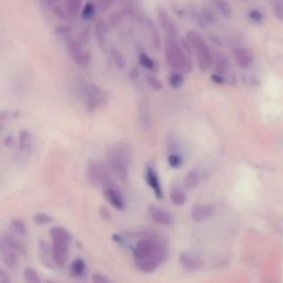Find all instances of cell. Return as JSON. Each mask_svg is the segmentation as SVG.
<instances>
[{"label": "cell", "mask_w": 283, "mask_h": 283, "mask_svg": "<svg viewBox=\"0 0 283 283\" xmlns=\"http://www.w3.org/2000/svg\"><path fill=\"white\" fill-rule=\"evenodd\" d=\"M196 19L200 26L205 28L207 26H211L217 21V15L211 8L204 7L199 12H197Z\"/></svg>", "instance_id": "16"}, {"label": "cell", "mask_w": 283, "mask_h": 283, "mask_svg": "<svg viewBox=\"0 0 283 283\" xmlns=\"http://www.w3.org/2000/svg\"><path fill=\"white\" fill-rule=\"evenodd\" d=\"M138 62L142 65L143 68H145L147 70H151V71H154L156 69V64H155L154 60L150 58L146 53H139L138 56Z\"/></svg>", "instance_id": "35"}, {"label": "cell", "mask_w": 283, "mask_h": 283, "mask_svg": "<svg viewBox=\"0 0 283 283\" xmlns=\"http://www.w3.org/2000/svg\"><path fill=\"white\" fill-rule=\"evenodd\" d=\"M137 269L139 271L145 273H151L156 270L157 266L161 264L159 262L154 259V258H143V259H135Z\"/></svg>", "instance_id": "19"}, {"label": "cell", "mask_w": 283, "mask_h": 283, "mask_svg": "<svg viewBox=\"0 0 283 283\" xmlns=\"http://www.w3.org/2000/svg\"><path fill=\"white\" fill-rule=\"evenodd\" d=\"M248 17L249 19L251 20L252 22L254 23H262L264 22V14L260 10H258V9H251V10H249L248 12Z\"/></svg>", "instance_id": "40"}, {"label": "cell", "mask_w": 283, "mask_h": 283, "mask_svg": "<svg viewBox=\"0 0 283 283\" xmlns=\"http://www.w3.org/2000/svg\"><path fill=\"white\" fill-rule=\"evenodd\" d=\"M168 80H170V84L174 89H179L184 84V76L177 71L171 73Z\"/></svg>", "instance_id": "37"}, {"label": "cell", "mask_w": 283, "mask_h": 283, "mask_svg": "<svg viewBox=\"0 0 283 283\" xmlns=\"http://www.w3.org/2000/svg\"><path fill=\"white\" fill-rule=\"evenodd\" d=\"M32 219H34V223L37 225H47L52 221L51 217L47 214H37Z\"/></svg>", "instance_id": "44"}, {"label": "cell", "mask_w": 283, "mask_h": 283, "mask_svg": "<svg viewBox=\"0 0 283 283\" xmlns=\"http://www.w3.org/2000/svg\"><path fill=\"white\" fill-rule=\"evenodd\" d=\"M50 236L53 240L55 239H61V240H71V235L68 232V230H65L62 227H55L51 229Z\"/></svg>", "instance_id": "31"}, {"label": "cell", "mask_w": 283, "mask_h": 283, "mask_svg": "<svg viewBox=\"0 0 283 283\" xmlns=\"http://www.w3.org/2000/svg\"><path fill=\"white\" fill-rule=\"evenodd\" d=\"M186 39L189 42L192 50L196 52L200 71H208L209 68L212 65V62H214V57H212V52L203 38V36L195 30H189L186 35Z\"/></svg>", "instance_id": "2"}, {"label": "cell", "mask_w": 283, "mask_h": 283, "mask_svg": "<svg viewBox=\"0 0 283 283\" xmlns=\"http://www.w3.org/2000/svg\"><path fill=\"white\" fill-rule=\"evenodd\" d=\"M92 282L94 283H105V282H111L110 279H108L104 276H102L100 273H95L93 274L92 277Z\"/></svg>", "instance_id": "47"}, {"label": "cell", "mask_w": 283, "mask_h": 283, "mask_svg": "<svg viewBox=\"0 0 283 283\" xmlns=\"http://www.w3.org/2000/svg\"><path fill=\"white\" fill-rule=\"evenodd\" d=\"M104 196H105V198L109 200V203L112 204V206H114L117 209L124 208V206H125L124 200H123L122 194L120 192V190H118L117 188L115 187V185L105 187L104 188Z\"/></svg>", "instance_id": "15"}, {"label": "cell", "mask_w": 283, "mask_h": 283, "mask_svg": "<svg viewBox=\"0 0 283 283\" xmlns=\"http://www.w3.org/2000/svg\"><path fill=\"white\" fill-rule=\"evenodd\" d=\"M146 182L149 184V186L153 189L156 198L162 199L163 198V189L161 186V182L158 179V175L156 170H154L151 166H149L146 168Z\"/></svg>", "instance_id": "14"}, {"label": "cell", "mask_w": 283, "mask_h": 283, "mask_svg": "<svg viewBox=\"0 0 283 283\" xmlns=\"http://www.w3.org/2000/svg\"><path fill=\"white\" fill-rule=\"evenodd\" d=\"M146 28L150 32L151 42H153L154 47L158 49L159 47H161V37H159V31L157 29L156 24L151 21V20H146Z\"/></svg>", "instance_id": "24"}, {"label": "cell", "mask_w": 283, "mask_h": 283, "mask_svg": "<svg viewBox=\"0 0 283 283\" xmlns=\"http://www.w3.org/2000/svg\"><path fill=\"white\" fill-rule=\"evenodd\" d=\"M219 14L226 19H231L233 15L232 7L228 0H210Z\"/></svg>", "instance_id": "20"}, {"label": "cell", "mask_w": 283, "mask_h": 283, "mask_svg": "<svg viewBox=\"0 0 283 283\" xmlns=\"http://www.w3.org/2000/svg\"><path fill=\"white\" fill-rule=\"evenodd\" d=\"M111 57H112L113 62L115 63V65L118 69H124L126 67L125 57L117 48L111 49Z\"/></svg>", "instance_id": "29"}, {"label": "cell", "mask_w": 283, "mask_h": 283, "mask_svg": "<svg viewBox=\"0 0 283 283\" xmlns=\"http://www.w3.org/2000/svg\"><path fill=\"white\" fill-rule=\"evenodd\" d=\"M130 151L123 145H117L109 153V166L121 179L127 178V168L130 165Z\"/></svg>", "instance_id": "4"}, {"label": "cell", "mask_w": 283, "mask_h": 283, "mask_svg": "<svg viewBox=\"0 0 283 283\" xmlns=\"http://www.w3.org/2000/svg\"><path fill=\"white\" fill-rule=\"evenodd\" d=\"M167 161H168V164H170V166L173 167V168H179L183 164L182 156H180V155H178V154H175V153L168 155Z\"/></svg>", "instance_id": "42"}, {"label": "cell", "mask_w": 283, "mask_h": 283, "mask_svg": "<svg viewBox=\"0 0 283 283\" xmlns=\"http://www.w3.org/2000/svg\"><path fill=\"white\" fill-rule=\"evenodd\" d=\"M82 0H65V9H67L69 16L71 18H75L81 14Z\"/></svg>", "instance_id": "23"}, {"label": "cell", "mask_w": 283, "mask_h": 283, "mask_svg": "<svg viewBox=\"0 0 283 283\" xmlns=\"http://www.w3.org/2000/svg\"><path fill=\"white\" fill-rule=\"evenodd\" d=\"M106 101H108V93L95 85H90L85 91V105L88 111H94L100 108L105 104Z\"/></svg>", "instance_id": "6"}, {"label": "cell", "mask_w": 283, "mask_h": 283, "mask_svg": "<svg viewBox=\"0 0 283 283\" xmlns=\"http://www.w3.org/2000/svg\"><path fill=\"white\" fill-rule=\"evenodd\" d=\"M109 24L105 21H98L95 26V36L97 39V42L101 47L104 46V43L106 42V37H108L109 32Z\"/></svg>", "instance_id": "22"}, {"label": "cell", "mask_w": 283, "mask_h": 283, "mask_svg": "<svg viewBox=\"0 0 283 283\" xmlns=\"http://www.w3.org/2000/svg\"><path fill=\"white\" fill-rule=\"evenodd\" d=\"M32 145V136L31 133L27 130H22L19 134V151L20 155L23 158L27 157V155L30 153Z\"/></svg>", "instance_id": "18"}, {"label": "cell", "mask_w": 283, "mask_h": 283, "mask_svg": "<svg viewBox=\"0 0 283 283\" xmlns=\"http://www.w3.org/2000/svg\"><path fill=\"white\" fill-rule=\"evenodd\" d=\"M212 57H214V62L216 65V71L217 73H220V75H225L228 70V60L225 56L220 55L218 52H215V55L212 53Z\"/></svg>", "instance_id": "25"}, {"label": "cell", "mask_w": 283, "mask_h": 283, "mask_svg": "<svg viewBox=\"0 0 283 283\" xmlns=\"http://www.w3.org/2000/svg\"><path fill=\"white\" fill-rule=\"evenodd\" d=\"M138 117L143 130L149 131L151 127V116L149 101L143 98L138 103Z\"/></svg>", "instance_id": "13"}, {"label": "cell", "mask_w": 283, "mask_h": 283, "mask_svg": "<svg viewBox=\"0 0 283 283\" xmlns=\"http://www.w3.org/2000/svg\"><path fill=\"white\" fill-rule=\"evenodd\" d=\"M138 76H139V71H138V69L137 68H132L130 70V77H131V80L132 81H136L138 79Z\"/></svg>", "instance_id": "49"}, {"label": "cell", "mask_w": 283, "mask_h": 283, "mask_svg": "<svg viewBox=\"0 0 283 283\" xmlns=\"http://www.w3.org/2000/svg\"><path fill=\"white\" fill-rule=\"evenodd\" d=\"M67 52L73 59V61L81 68H87L90 62H91V55H90V52L84 50L80 41L75 39L67 41Z\"/></svg>", "instance_id": "5"}, {"label": "cell", "mask_w": 283, "mask_h": 283, "mask_svg": "<svg viewBox=\"0 0 283 283\" xmlns=\"http://www.w3.org/2000/svg\"><path fill=\"white\" fill-rule=\"evenodd\" d=\"M170 197L171 203L176 205V206H183L186 202L185 192H184L182 189H179V188H174V189H171Z\"/></svg>", "instance_id": "28"}, {"label": "cell", "mask_w": 283, "mask_h": 283, "mask_svg": "<svg viewBox=\"0 0 283 283\" xmlns=\"http://www.w3.org/2000/svg\"><path fill=\"white\" fill-rule=\"evenodd\" d=\"M157 19L159 24H161L162 29L165 31L167 37H174V38L177 37L178 31L177 28H176L175 22L173 21V19L170 18V16L168 15L165 8L162 6L157 7Z\"/></svg>", "instance_id": "8"}, {"label": "cell", "mask_w": 283, "mask_h": 283, "mask_svg": "<svg viewBox=\"0 0 283 283\" xmlns=\"http://www.w3.org/2000/svg\"><path fill=\"white\" fill-rule=\"evenodd\" d=\"M179 264L182 265V268L188 272L197 271V270L202 268L203 265V262L200 260V258L195 256L194 253L189 252L180 254Z\"/></svg>", "instance_id": "10"}, {"label": "cell", "mask_w": 283, "mask_h": 283, "mask_svg": "<svg viewBox=\"0 0 283 283\" xmlns=\"http://www.w3.org/2000/svg\"><path fill=\"white\" fill-rule=\"evenodd\" d=\"M211 79H212V81L216 82V83H219V84L224 83V82H225L223 75H220V73H217V72L211 75Z\"/></svg>", "instance_id": "50"}, {"label": "cell", "mask_w": 283, "mask_h": 283, "mask_svg": "<svg viewBox=\"0 0 283 283\" xmlns=\"http://www.w3.org/2000/svg\"><path fill=\"white\" fill-rule=\"evenodd\" d=\"M150 215L155 223L161 226H170L174 224L173 215L163 208L151 206L150 208Z\"/></svg>", "instance_id": "11"}, {"label": "cell", "mask_w": 283, "mask_h": 283, "mask_svg": "<svg viewBox=\"0 0 283 283\" xmlns=\"http://www.w3.org/2000/svg\"><path fill=\"white\" fill-rule=\"evenodd\" d=\"M272 9L276 18L278 20H280V21H283V2L280 1V0H278V1L273 3Z\"/></svg>", "instance_id": "45"}, {"label": "cell", "mask_w": 283, "mask_h": 283, "mask_svg": "<svg viewBox=\"0 0 283 283\" xmlns=\"http://www.w3.org/2000/svg\"><path fill=\"white\" fill-rule=\"evenodd\" d=\"M190 44L187 40L178 42L174 37H166L165 58L170 67L177 72H190L192 63L190 60Z\"/></svg>", "instance_id": "1"}, {"label": "cell", "mask_w": 283, "mask_h": 283, "mask_svg": "<svg viewBox=\"0 0 283 283\" xmlns=\"http://www.w3.org/2000/svg\"><path fill=\"white\" fill-rule=\"evenodd\" d=\"M40 257L43 264H46L48 265L50 264L51 261H53L52 249L49 250L47 244L43 243V241H40Z\"/></svg>", "instance_id": "32"}, {"label": "cell", "mask_w": 283, "mask_h": 283, "mask_svg": "<svg viewBox=\"0 0 283 283\" xmlns=\"http://www.w3.org/2000/svg\"><path fill=\"white\" fill-rule=\"evenodd\" d=\"M69 243L67 240L55 239L52 244V257L53 262L57 265L63 266L68 261L69 256Z\"/></svg>", "instance_id": "7"}, {"label": "cell", "mask_w": 283, "mask_h": 283, "mask_svg": "<svg viewBox=\"0 0 283 283\" xmlns=\"http://www.w3.org/2000/svg\"><path fill=\"white\" fill-rule=\"evenodd\" d=\"M1 243L7 245L8 247L14 249L15 251H17L20 254H26V248H24V245L18 239H16L14 236L9 235V233H6V235L2 236Z\"/></svg>", "instance_id": "21"}, {"label": "cell", "mask_w": 283, "mask_h": 283, "mask_svg": "<svg viewBox=\"0 0 283 283\" xmlns=\"http://www.w3.org/2000/svg\"><path fill=\"white\" fill-rule=\"evenodd\" d=\"M14 144V136L12 135H8V136L3 139V145L6 147H9Z\"/></svg>", "instance_id": "52"}, {"label": "cell", "mask_w": 283, "mask_h": 283, "mask_svg": "<svg viewBox=\"0 0 283 283\" xmlns=\"http://www.w3.org/2000/svg\"><path fill=\"white\" fill-rule=\"evenodd\" d=\"M37 1L43 6H52L58 1H60V0H37Z\"/></svg>", "instance_id": "51"}, {"label": "cell", "mask_w": 283, "mask_h": 283, "mask_svg": "<svg viewBox=\"0 0 283 283\" xmlns=\"http://www.w3.org/2000/svg\"><path fill=\"white\" fill-rule=\"evenodd\" d=\"M17 251H15L14 249H11L10 247H8L7 245L1 243V257L2 261L8 268L14 269L18 264V257H17Z\"/></svg>", "instance_id": "17"}, {"label": "cell", "mask_w": 283, "mask_h": 283, "mask_svg": "<svg viewBox=\"0 0 283 283\" xmlns=\"http://www.w3.org/2000/svg\"><path fill=\"white\" fill-rule=\"evenodd\" d=\"M24 280L27 282H30V283H40L41 282V279L39 278L38 273H37L34 269H30L28 268L24 270Z\"/></svg>", "instance_id": "39"}, {"label": "cell", "mask_w": 283, "mask_h": 283, "mask_svg": "<svg viewBox=\"0 0 283 283\" xmlns=\"http://www.w3.org/2000/svg\"><path fill=\"white\" fill-rule=\"evenodd\" d=\"M233 58L241 69H248L253 62V52L248 48H237L233 51Z\"/></svg>", "instance_id": "12"}, {"label": "cell", "mask_w": 283, "mask_h": 283, "mask_svg": "<svg viewBox=\"0 0 283 283\" xmlns=\"http://www.w3.org/2000/svg\"><path fill=\"white\" fill-rule=\"evenodd\" d=\"M52 6H53L52 7V12L55 14L56 17L58 18L59 20H63V21H67L69 18H71L69 16L67 9H65V7L62 8L61 6L57 5V3H55V5H52Z\"/></svg>", "instance_id": "36"}, {"label": "cell", "mask_w": 283, "mask_h": 283, "mask_svg": "<svg viewBox=\"0 0 283 283\" xmlns=\"http://www.w3.org/2000/svg\"><path fill=\"white\" fill-rule=\"evenodd\" d=\"M123 22V14L120 11H115L109 16L108 24L111 29H117Z\"/></svg>", "instance_id": "33"}, {"label": "cell", "mask_w": 283, "mask_h": 283, "mask_svg": "<svg viewBox=\"0 0 283 283\" xmlns=\"http://www.w3.org/2000/svg\"><path fill=\"white\" fill-rule=\"evenodd\" d=\"M11 279L7 272H5V270H0V283H9Z\"/></svg>", "instance_id": "48"}, {"label": "cell", "mask_w": 283, "mask_h": 283, "mask_svg": "<svg viewBox=\"0 0 283 283\" xmlns=\"http://www.w3.org/2000/svg\"><path fill=\"white\" fill-rule=\"evenodd\" d=\"M115 2H116V0H96L95 5L98 10L102 12H105L110 10Z\"/></svg>", "instance_id": "41"}, {"label": "cell", "mask_w": 283, "mask_h": 283, "mask_svg": "<svg viewBox=\"0 0 283 283\" xmlns=\"http://www.w3.org/2000/svg\"><path fill=\"white\" fill-rule=\"evenodd\" d=\"M145 79H146L147 84H149L151 89L155 90V91H161V90H163L164 84L162 83L161 80L157 79L156 76L147 75Z\"/></svg>", "instance_id": "38"}, {"label": "cell", "mask_w": 283, "mask_h": 283, "mask_svg": "<svg viewBox=\"0 0 283 283\" xmlns=\"http://www.w3.org/2000/svg\"><path fill=\"white\" fill-rule=\"evenodd\" d=\"M199 174L197 173L196 170H190L188 171V174L185 176V179H184V186L188 189H192V188L197 187V185L199 184Z\"/></svg>", "instance_id": "27"}, {"label": "cell", "mask_w": 283, "mask_h": 283, "mask_svg": "<svg viewBox=\"0 0 283 283\" xmlns=\"http://www.w3.org/2000/svg\"><path fill=\"white\" fill-rule=\"evenodd\" d=\"M243 1H248V0H243Z\"/></svg>", "instance_id": "53"}, {"label": "cell", "mask_w": 283, "mask_h": 283, "mask_svg": "<svg viewBox=\"0 0 283 283\" xmlns=\"http://www.w3.org/2000/svg\"><path fill=\"white\" fill-rule=\"evenodd\" d=\"M85 262L82 259H75L70 266V272L73 277H81L84 273Z\"/></svg>", "instance_id": "30"}, {"label": "cell", "mask_w": 283, "mask_h": 283, "mask_svg": "<svg viewBox=\"0 0 283 283\" xmlns=\"http://www.w3.org/2000/svg\"><path fill=\"white\" fill-rule=\"evenodd\" d=\"M216 208L211 205H197L191 208L190 218L195 223H203L215 215Z\"/></svg>", "instance_id": "9"}, {"label": "cell", "mask_w": 283, "mask_h": 283, "mask_svg": "<svg viewBox=\"0 0 283 283\" xmlns=\"http://www.w3.org/2000/svg\"><path fill=\"white\" fill-rule=\"evenodd\" d=\"M96 9H97L96 5H94L93 2H87L81 10L82 18L85 19V20L92 19L94 17V15H95Z\"/></svg>", "instance_id": "34"}, {"label": "cell", "mask_w": 283, "mask_h": 283, "mask_svg": "<svg viewBox=\"0 0 283 283\" xmlns=\"http://www.w3.org/2000/svg\"><path fill=\"white\" fill-rule=\"evenodd\" d=\"M133 253L135 259L154 258L162 264L166 258V248L153 239H142L135 245Z\"/></svg>", "instance_id": "3"}, {"label": "cell", "mask_w": 283, "mask_h": 283, "mask_svg": "<svg viewBox=\"0 0 283 283\" xmlns=\"http://www.w3.org/2000/svg\"><path fill=\"white\" fill-rule=\"evenodd\" d=\"M98 212H100V216L103 218L105 221H110L112 216H111V211L110 209L106 206H101L100 209H98Z\"/></svg>", "instance_id": "46"}, {"label": "cell", "mask_w": 283, "mask_h": 283, "mask_svg": "<svg viewBox=\"0 0 283 283\" xmlns=\"http://www.w3.org/2000/svg\"><path fill=\"white\" fill-rule=\"evenodd\" d=\"M11 228L14 229L16 232H18L19 235L23 236L24 233H26V226L22 223L21 220L19 219H12L11 220Z\"/></svg>", "instance_id": "43"}, {"label": "cell", "mask_w": 283, "mask_h": 283, "mask_svg": "<svg viewBox=\"0 0 283 283\" xmlns=\"http://www.w3.org/2000/svg\"><path fill=\"white\" fill-rule=\"evenodd\" d=\"M55 34L58 38L69 41L72 39L73 30L71 27L68 26V24H59V26H57L55 28Z\"/></svg>", "instance_id": "26"}]
</instances>
